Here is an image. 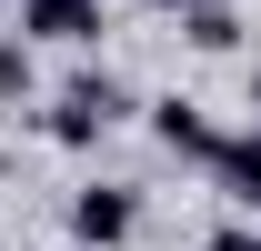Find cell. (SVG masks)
I'll list each match as a JSON object with an SVG mask.
<instances>
[{
  "instance_id": "2",
  "label": "cell",
  "mask_w": 261,
  "mask_h": 251,
  "mask_svg": "<svg viewBox=\"0 0 261 251\" xmlns=\"http://www.w3.org/2000/svg\"><path fill=\"white\" fill-rule=\"evenodd\" d=\"M130 231H141L130 181H91V191H70V241H81V251H121Z\"/></svg>"
},
{
  "instance_id": "6",
  "label": "cell",
  "mask_w": 261,
  "mask_h": 251,
  "mask_svg": "<svg viewBox=\"0 0 261 251\" xmlns=\"http://www.w3.org/2000/svg\"><path fill=\"white\" fill-rule=\"evenodd\" d=\"M181 40L191 51H241V10L231 0H181Z\"/></svg>"
},
{
  "instance_id": "5",
  "label": "cell",
  "mask_w": 261,
  "mask_h": 251,
  "mask_svg": "<svg viewBox=\"0 0 261 251\" xmlns=\"http://www.w3.org/2000/svg\"><path fill=\"white\" fill-rule=\"evenodd\" d=\"M211 171H221V191H231V201L261 221V121L241 131V141H221V151H211Z\"/></svg>"
},
{
  "instance_id": "10",
  "label": "cell",
  "mask_w": 261,
  "mask_h": 251,
  "mask_svg": "<svg viewBox=\"0 0 261 251\" xmlns=\"http://www.w3.org/2000/svg\"><path fill=\"white\" fill-rule=\"evenodd\" d=\"M70 251H81V241H70Z\"/></svg>"
},
{
  "instance_id": "8",
  "label": "cell",
  "mask_w": 261,
  "mask_h": 251,
  "mask_svg": "<svg viewBox=\"0 0 261 251\" xmlns=\"http://www.w3.org/2000/svg\"><path fill=\"white\" fill-rule=\"evenodd\" d=\"M211 251H261V231H251V221H221V231H211Z\"/></svg>"
},
{
  "instance_id": "3",
  "label": "cell",
  "mask_w": 261,
  "mask_h": 251,
  "mask_svg": "<svg viewBox=\"0 0 261 251\" xmlns=\"http://www.w3.org/2000/svg\"><path fill=\"white\" fill-rule=\"evenodd\" d=\"M20 31L61 40V51H91L100 40V0H20Z\"/></svg>"
},
{
  "instance_id": "7",
  "label": "cell",
  "mask_w": 261,
  "mask_h": 251,
  "mask_svg": "<svg viewBox=\"0 0 261 251\" xmlns=\"http://www.w3.org/2000/svg\"><path fill=\"white\" fill-rule=\"evenodd\" d=\"M31 91H40V51H31V31H0V111H20Z\"/></svg>"
},
{
  "instance_id": "4",
  "label": "cell",
  "mask_w": 261,
  "mask_h": 251,
  "mask_svg": "<svg viewBox=\"0 0 261 251\" xmlns=\"http://www.w3.org/2000/svg\"><path fill=\"white\" fill-rule=\"evenodd\" d=\"M151 141H161L171 161H211V151H221V131L201 121V101H181V91H171V101H151Z\"/></svg>"
},
{
  "instance_id": "9",
  "label": "cell",
  "mask_w": 261,
  "mask_h": 251,
  "mask_svg": "<svg viewBox=\"0 0 261 251\" xmlns=\"http://www.w3.org/2000/svg\"><path fill=\"white\" fill-rule=\"evenodd\" d=\"M251 121H261V70H251Z\"/></svg>"
},
{
  "instance_id": "1",
  "label": "cell",
  "mask_w": 261,
  "mask_h": 251,
  "mask_svg": "<svg viewBox=\"0 0 261 251\" xmlns=\"http://www.w3.org/2000/svg\"><path fill=\"white\" fill-rule=\"evenodd\" d=\"M121 121H130V91L111 81V70H81V81H61V101L40 111V141H61V151H91V141H111Z\"/></svg>"
}]
</instances>
